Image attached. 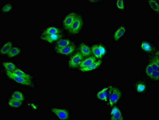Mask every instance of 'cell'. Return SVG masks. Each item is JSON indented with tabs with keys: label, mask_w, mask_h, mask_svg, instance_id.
<instances>
[{
	"label": "cell",
	"mask_w": 159,
	"mask_h": 120,
	"mask_svg": "<svg viewBox=\"0 0 159 120\" xmlns=\"http://www.w3.org/2000/svg\"><path fill=\"white\" fill-rule=\"evenodd\" d=\"M84 56L80 52H77L72 56L68 62V66L75 68L79 66L84 59Z\"/></svg>",
	"instance_id": "obj_5"
},
{
	"label": "cell",
	"mask_w": 159,
	"mask_h": 120,
	"mask_svg": "<svg viewBox=\"0 0 159 120\" xmlns=\"http://www.w3.org/2000/svg\"><path fill=\"white\" fill-rule=\"evenodd\" d=\"M121 96L122 93L119 89L112 87L109 97V104L110 106H113L117 103Z\"/></svg>",
	"instance_id": "obj_4"
},
{
	"label": "cell",
	"mask_w": 159,
	"mask_h": 120,
	"mask_svg": "<svg viewBox=\"0 0 159 120\" xmlns=\"http://www.w3.org/2000/svg\"><path fill=\"white\" fill-rule=\"evenodd\" d=\"M12 43L11 41H9L6 43L1 48L0 51L1 54L2 55L7 54L10 50L12 48Z\"/></svg>",
	"instance_id": "obj_17"
},
{
	"label": "cell",
	"mask_w": 159,
	"mask_h": 120,
	"mask_svg": "<svg viewBox=\"0 0 159 120\" xmlns=\"http://www.w3.org/2000/svg\"><path fill=\"white\" fill-rule=\"evenodd\" d=\"M111 119L112 120H123V116H122L121 112L119 110L116 112V113L114 114V115L112 116L111 117Z\"/></svg>",
	"instance_id": "obj_26"
},
{
	"label": "cell",
	"mask_w": 159,
	"mask_h": 120,
	"mask_svg": "<svg viewBox=\"0 0 159 120\" xmlns=\"http://www.w3.org/2000/svg\"><path fill=\"white\" fill-rule=\"evenodd\" d=\"M11 98L21 101H22L24 100L23 94L21 92L18 91V90L14 92L12 95V96H11Z\"/></svg>",
	"instance_id": "obj_23"
},
{
	"label": "cell",
	"mask_w": 159,
	"mask_h": 120,
	"mask_svg": "<svg viewBox=\"0 0 159 120\" xmlns=\"http://www.w3.org/2000/svg\"><path fill=\"white\" fill-rule=\"evenodd\" d=\"M77 15V14L72 12L68 14L66 16L63 20V26L65 29L69 30Z\"/></svg>",
	"instance_id": "obj_7"
},
{
	"label": "cell",
	"mask_w": 159,
	"mask_h": 120,
	"mask_svg": "<svg viewBox=\"0 0 159 120\" xmlns=\"http://www.w3.org/2000/svg\"><path fill=\"white\" fill-rule=\"evenodd\" d=\"M119 110V109L118 108V107H114V108H113L112 110L111 113V116L113 115H114V114L116 113V112H117L118 110Z\"/></svg>",
	"instance_id": "obj_30"
},
{
	"label": "cell",
	"mask_w": 159,
	"mask_h": 120,
	"mask_svg": "<svg viewBox=\"0 0 159 120\" xmlns=\"http://www.w3.org/2000/svg\"><path fill=\"white\" fill-rule=\"evenodd\" d=\"M102 63L101 61L99 60V61H96L93 63L92 64L89 66L87 67L83 68L80 69L82 72H86V71H89L95 69L101 65Z\"/></svg>",
	"instance_id": "obj_16"
},
{
	"label": "cell",
	"mask_w": 159,
	"mask_h": 120,
	"mask_svg": "<svg viewBox=\"0 0 159 120\" xmlns=\"http://www.w3.org/2000/svg\"><path fill=\"white\" fill-rule=\"evenodd\" d=\"M12 72L17 74V75H19L21 77L24 78L28 80H30V81H32V80L33 78L31 75L26 73V72H24L22 70L17 68H16V69Z\"/></svg>",
	"instance_id": "obj_18"
},
{
	"label": "cell",
	"mask_w": 159,
	"mask_h": 120,
	"mask_svg": "<svg viewBox=\"0 0 159 120\" xmlns=\"http://www.w3.org/2000/svg\"><path fill=\"white\" fill-rule=\"evenodd\" d=\"M111 86L104 88L102 90H100L97 94L98 99L105 102H107L108 99H109V96L111 90Z\"/></svg>",
	"instance_id": "obj_8"
},
{
	"label": "cell",
	"mask_w": 159,
	"mask_h": 120,
	"mask_svg": "<svg viewBox=\"0 0 159 120\" xmlns=\"http://www.w3.org/2000/svg\"><path fill=\"white\" fill-rule=\"evenodd\" d=\"M82 26H83V20L82 17L81 15L77 14L75 19L74 20L68 31L72 34H77L81 31Z\"/></svg>",
	"instance_id": "obj_2"
},
{
	"label": "cell",
	"mask_w": 159,
	"mask_h": 120,
	"mask_svg": "<svg viewBox=\"0 0 159 120\" xmlns=\"http://www.w3.org/2000/svg\"><path fill=\"white\" fill-rule=\"evenodd\" d=\"M72 44H73L72 42L68 39H60L57 41L55 49L68 46L72 45Z\"/></svg>",
	"instance_id": "obj_15"
},
{
	"label": "cell",
	"mask_w": 159,
	"mask_h": 120,
	"mask_svg": "<svg viewBox=\"0 0 159 120\" xmlns=\"http://www.w3.org/2000/svg\"><path fill=\"white\" fill-rule=\"evenodd\" d=\"M126 29L124 26H121L116 31L114 34V38L115 40L117 41L120 39L125 33Z\"/></svg>",
	"instance_id": "obj_19"
},
{
	"label": "cell",
	"mask_w": 159,
	"mask_h": 120,
	"mask_svg": "<svg viewBox=\"0 0 159 120\" xmlns=\"http://www.w3.org/2000/svg\"><path fill=\"white\" fill-rule=\"evenodd\" d=\"M61 30L56 27H49L44 30L42 34V36L49 35V34H61Z\"/></svg>",
	"instance_id": "obj_13"
},
{
	"label": "cell",
	"mask_w": 159,
	"mask_h": 120,
	"mask_svg": "<svg viewBox=\"0 0 159 120\" xmlns=\"http://www.w3.org/2000/svg\"><path fill=\"white\" fill-rule=\"evenodd\" d=\"M146 89L145 85L143 84L140 83L137 86V90L139 92H142Z\"/></svg>",
	"instance_id": "obj_28"
},
{
	"label": "cell",
	"mask_w": 159,
	"mask_h": 120,
	"mask_svg": "<svg viewBox=\"0 0 159 120\" xmlns=\"http://www.w3.org/2000/svg\"><path fill=\"white\" fill-rule=\"evenodd\" d=\"M141 48L145 51L150 52L152 51V47L150 43L145 41L142 42L141 44Z\"/></svg>",
	"instance_id": "obj_25"
},
{
	"label": "cell",
	"mask_w": 159,
	"mask_h": 120,
	"mask_svg": "<svg viewBox=\"0 0 159 120\" xmlns=\"http://www.w3.org/2000/svg\"><path fill=\"white\" fill-rule=\"evenodd\" d=\"M62 37L61 34H56L42 36L40 38L42 40L46 41L50 43H52L56 41L59 40L61 39Z\"/></svg>",
	"instance_id": "obj_11"
},
{
	"label": "cell",
	"mask_w": 159,
	"mask_h": 120,
	"mask_svg": "<svg viewBox=\"0 0 159 120\" xmlns=\"http://www.w3.org/2000/svg\"><path fill=\"white\" fill-rule=\"evenodd\" d=\"M21 50L19 48L16 47H14L10 50L8 53L7 54L8 56L10 58H12V57L19 54L21 53Z\"/></svg>",
	"instance_id": "obj_21"
},
{
	"label": "cell",
	"mask_w": 159,
	"mask_h": 120,
	"mask_svg": "<svg viewBox=\"0 0 159 120\" xmlns=\"http://www.w3.org/2000/svg\"><path fill=\"white\" fill-rule=\"evenodd\" d=\"M116 6L119 9H123L124 8V1L119 0L117 1Z\"/></svg>",
	"instance_id": "obj_29"
},
{
	"label": "cell",
	"mask_w": 159,
	"mask_h": 120,
	"mask_svg": "<svg viewBox=\"0 0 159 120\" xmlns=\"http://www.w3.org/2000/svg\"><path fill=\"white\" fill-rule=\"evenodd\" d=\"M148 3L150 6L155 12H159V1H149Z\"/></svg>",
	"instance_id": "obj_24"
},
{
	"label": "cell",
	"mask_w": 159,
	"mask_h": 120,
	"mask_svg": "<svg viewBox=\"0 0 159 120\" xmlns=\"http://www.w3.org/2000/svg\"><path fill=\"white\" fill-rule=\"evenodd\" d=\"M6 74L9 78L19 83L27 85V86H33V83L31 81L26 79L17 74L8 71H6Z\"/></svg>",
	"instance_id": "obj_3"
},
{
	"label": "cell",
	"mask_w": 159,
	"mask_h": 120,
	"mask_svg": "<svg viewBox=\"0 0 159 120\" xmlns=\"http://www.w3.org/2000/svg\"><path fill=\"white\" fill-rule=\"evenodd\" d=\"M159 54L158 52L150 60L145 70L146 75L151 79L159 80Z\"/></svg>",
	"instance_id": "obj_1"
},
{
	"label": "cell",
	"mask_w": 159,
	"mask_h": 120,
	"mask_svg": "<svg viewBox=\"0 0 159 120\" xmlns=\"http://www.w3.org/2000/svg\"><path fill=\"white\" fill-rule=\"evenodd\" d=\"M9 105L12 107H18L22 104V101L11 98L8 102Z\"/></svg>",
	"instance_id": "obj_22"
},
{
	"label": "cell",
	"mask_w": 159,
	"mask_h": 120,
	"mask_svg": "<svg viewBox=\"0 0 159 120\" xmlns=\"http://www.w3.org/2000/svg\"><path fill=\"white\" fill-rule=\"evenodd\" d=\"M91 50L94 56L96 58H101L106 52L105 48L100 44L93 45Z\"/></svg>",
	"instance_id": "obj_6"
},
{
	"label": "cell",
	"mask_w": 159,
	"mask_h": 120,
	"mask_svg": "<svg viewBox=\"0 0 159 120\" xmlns=\"http://www.w3.org/2000/svg\"><path fill=\"white\" fill-rule=\"evenodd\" d=\"M12 5L11 4H7L5 5L4 6L2 7V12H9L12 9Z\"/></svg>",
	"instance_id": "obj_27"
},
{
	"label": "cell",
	"mask_w": 159,
	"mask_h": 120,
	"mask_svg": "<svg viewBox=\"0 0 159 120\" xmlns=\"http://www.w3.org/2000/svg\"><path fill=\"white\" fill-rule=\"evenodd\" d=\"M80 52L84 57L90 56L92 53V50L85 43H81L80 46Z\"/></svg>",
	"instance_id": "obj_12"
},
{
	"label": "cell",
	"mask_w": 159,
	"mask_h": 120,
	"mask_svg": "<svg viewBox=\"0 0 159 120\" xmlns=\"http://www.w3.org/2000/svg\"><path fill=\"white\" fill-rule=\"evenodd\" d=\"M96 58L95 56H90V57L86 58V59L83 60L80 65V69L83 68L88 67L96 62Z\"/></svg>",
	"instance_id": "obj_14"
},
{
	"label": "cell",
	"mask_w": 159,
	"mask_h": 120,
	"mask_svg": "<svg viewBox=\"0 0 159 120\" xmlns=\"http://www.w3.org/2000/svg\"><path fill=\"white\" fill-rule=\"evenodd\" d=\"M2 64L7 71L11 72H13L17 68L13 62H2Z\"/></svg>",
	"instance_id": "obj_20"
},
{
	"label": "cell",
	"mask_w": 159,
	"mask_h": 120,
	"mask_svg": "<svg viewBox=\"0 0 159 120\" xmlns=\"http://www.w3.org/2000/svg\"><path fill=\"white\" fill-rule=\"evenodd\" d=\"M51 111L61 120L67 119L69 117V113L66 110L53 108H52Z\"/></svg>",
	"instance_id": "obj_10"
},
{
	"label": "cell",
	"mask_w": 159,
	"mask_h": 120,
	"mask_svg": "<svg viewBox=\"0 0 159 120\" xmlns=\"http://www.w3.org/2000/svg\"><path fill=\"white\" fill-rule=\"evenodd\" d=\"M75 50V47L73 44L68 46L62 47V48L55 49L56 53L59 54L68 55L72 54Z\"/></svg>",
	"instance_id": "obj_9"
}]
</instances>
